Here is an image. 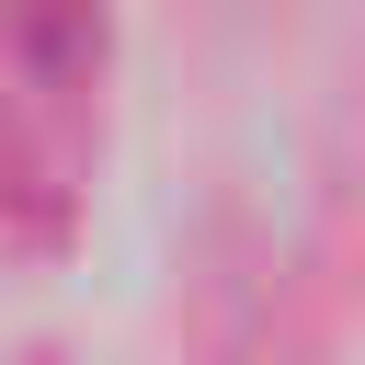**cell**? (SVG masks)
I'll return each instance as SVG.
<instances>
[]
</instances>
